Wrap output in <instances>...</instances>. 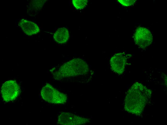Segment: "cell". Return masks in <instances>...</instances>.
<instances>
[{"label":"cell","mask_w":167,"mask_h":125,"mask_svg":"<svg viewBox=\"0 0 167 125\" xmlns=\"http://www.w3.org/2000/svg\"><path fill=\"white\" fill-rule=\"evenodd\" d=\"M151 91L138 82L135 83L127 91L124 108L128 112L137 116L143 112L150 98Z\"/></svg>","instance_id":"cell-1"},{"label":"cell","mask_w":167,"mask_h":125,"mask_svg":"<svg viewBox=\"0 0 167 125\" xmlns=\"http://www.w3.org/2000/svg\"><path fill=\"white\" fill-rule=\"evenodd\" d=\"M89 70L87 63L83 60L75 58L64 64L59 70L54 73V78L60 80L63 78L83 75L87 74Z\"/></svg>","instance_id":"cell-2"},{"label":"cell","mask_w":167,"mask_h":125,"mask_svg":"<svg viewBox=\"0 0 167 125\" xmlns=\"http://www.w3.org/2000/svg\"><path fill=\"white\" fill-rule=\"evenodd\" d=\"M41 95L46 101L54 104H64L67 100L65 94L60 92L48 83L42 88Z\"/></svg>","instance_id":"cell-3"},{"label":"cell","mask_w":167,"mask_h":125,"mask_svg":"<svg viewBox=\"0 0 167 125\" xmlns=\"http://www.w3.org/2000/svg\"><path fill=\"white\" fill-rule=\"evenodd\" d=\"M21 91L20 86L16 81L9 80L2 85L1 93L3 100L8 102L15 100L19 95Z\"/></svg>","instance_id":"cell-4"},{"label":"cell","mask_w":167,"mask_h":125,"mask_svg":"<svg viewBox=\"0 0 167 125\" xmlns=\"http://www.w3.org/2000/svg\"><path fill=\"white\" fill-rule=\"evenodd\" d=\"M134 39L137 45L141 48H144L151 43L153 37L149 29L145 27H139L135 31Z\"/></svg>","instance_id":"cell-5"},{"label":"cell","mask_w":167,"mask_h":125,"mask_svg":"<svg viewBox=\"0 0 167 125\" xmlns=\"http://www.w3.org/2000/svg\"><path fill=\"white\" fill-rule=\"evenodd\" d=\"M89 122L88 119L68 112H63L58 118V123L63 125H76L85 124Z\"/></svg>","instance_id":"cell-6"},{"label":"cell","mask_w":167,"mask_h":125,"mask_svg":"<svg viewBox=\"0 0 167 125\" xmlns=\"http://www.w3.org/2000/svg\"><path fill=\"white\" fill-rule=\"evenodd\" d=\"M127 58L125 53L120 52L116 53L111 58L110 64L112 70L116 74H122L125 69Z\"/></svg>","instance_id":"cell-7"},{"label":"cell","mask_w":167,"mask_h":125,"mask_svg":"<svg viewBox=\"0 0 167 125\" xmlns=\"http://www.w3.org/2000/svg\"><path fill=\"white\" fill-rule=\"evenodd\" d=\"M18 25L24 32L28 35L36 34L40 31L39 27L36 24L26 20H21Z\"/></svg>","instance_id":"cell-8"},{"label":"cell","mask_w":167,"mask_h":125,"mask_svg":"<svg viewBox=\"0 0 167 125\" xmlns=\"http://www.w3.org/2000/svg\"><path fill=\"white\" fill-rule=\"evenodd\" d=\"M53 37L54 40L58 43H65L69 37L68 30L65 27L59 28L54 33Z\"/></svg>","instance_id":"cell-9"},{"label":"cell","mask_w":167,"mask_h":125,"mask_svg":"<svg viewBox=\"0 0 167 125\" xmlns=\"http://www.w3.org/2000/svg\"><path fill=\"white\" fill-rule=\"evenodd\" d=\"M88 1L87 0H73L72 3L77 9H81L84 8L87 5Z\"/></svg>","instance_id":"cell-10"},{"label":"cell","mask_w":167,"mask_h":125,"mask_svg":"<svg viewBox=\"0 0 167 125\" xmlns=\"http://www.w3.org/2000/svg\"><path fill=\"white\" fill-rule=\"evenodd\" d=\"M118 1L122 5L125 6H128L133 4L135 2V0H118Z\"/></svg>","instance_id":"cell-11"}]
</instances>
